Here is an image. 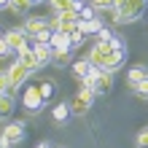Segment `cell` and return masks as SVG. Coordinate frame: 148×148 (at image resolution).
Instances as JSON below:
<instances>
[{
    "label": "cell",
    "instance_id": "4dcf8cb0",
    "mask_svg": "<svg viewBox=\"0 0 148 148\" xmlns=\"http://www.w3.org/2000/svg\"><path fill=\"white\" fill-rule=\"evenodd\" d=\"M30 3H40V0H30Z\"/></svg>",
    "mask_w": 148,
    "mask_h": 148
},
{
    "label": "cell",
    "instance_id": "9a60e30c",
    "mask_svg": "<svg viewBox=\"0 0 148 148\" xmlns=\"http://www.w3.org/2000/svg\"><path fill=\"white\" fill-rule=\"evenodd\" d=\"M67 116H70V105H65V102H59V105H54V110H51V119L57 121V124H65Z\"/></svg>",
    "mask_w": 148,
    "mask_h": 148
},
{
    "label": "cell",
    "instance_id": "6da1fadb",
    "mask_svg": "<svg viewBox=\"0 0 148 148\" xmlns=\"http://www.w3.org/2000/svg\"><path fill=\"white\" fill-rule=\"evenodd\" d=\"M145 8V0H116L113 3V22L116 24H129V22H137Z\"/></svg>",
    "mask_w": 148,
    "mask_h": 148
},
{
    "label": "cell",
    "instance_id": "603a6c76",
    "mask_svg": "<svg viewBox=\"0 0 148 148\" xmlns=\"http://www.w3.org/2000/svg\"><path fill=\"white\" fill-rule=\"evenodd\" d=\"M51 62H54V65H67V62H70V51H67V54H59V51H54Z\"/></svg>",
    "mask_w": 148,
    "mask_h": 148
},
{
    "label": "cell",
    "instance_id": "484cf974",
    "mask_svg": "<svg viewBox=\"0 0 148 148\" xmlns=\"http://www.w3.org/2000/svg\"><path fill=\"white\" fill-rule=\"evenodd\" d=\"M5 89H11V84H8V75L0 73V94H5Z\"/></svg>",
    "mask_w": 148,
    "mask_h": 148
},
{
    "label": "cell",
    "instance_id": "1f68e13d",
    "mask_svg": "<svg viewBox=\"0 0 148 148\" xmlns=\"http://www.w3.org/2000/svg\"><path fill=\"white\" fill-rule=\"evenodd\" d=\"M75 3H84V0H75Z\"/></svg>",
    "mask_w": 148,
    "mask_h": 148
},
{
    "label": "cell",
    "instance_id": "30bf717a",
    "mask_svg": "<svg viewBox=\"0 0 148 148\" xmlns=\"http://www.w3.org/2000/svg\"><path fill=\"white\" fill-rule=\"evenodd\" d=\"M32 51H35V59H38V65L40 67H46L49 62H51V57H54V51H51V46L49 43H32Z\"/></svg>",
    "mask_w": 148,
    "mask_h": 148
},
{
    "label": "cell",
    "instance_id": "83f0119b",
    "mask_svg": "<svg viewBox=\"0 0 148 148\" xmlns=\"http://www.w3.org/2000/svg\"><path fill=\"white\" fill-rule=\"evenodd\" d=\"M110 38H113V35H110V30H105V27H102V30H100V35H97V40H102V43H108Z\"/></svg>",
    "mask_w": 148,
    "mask_h": 148
},
{
    "label": "cell",
    "instance_id": "7a4b0ae2",
    "mask_svg": "<svg viewBox=\"0 0 148 148\" xmlns=\"http://www.w3.org/2000/svg\"><path fill=\"white\" fill-rule=\"evenodd\" d=\"M84 86H89L94 94H108L110 86H113V73L108 70H100V67H92V73L81 81Z\"/></svg>",
    "mask_w": 148,
    "mask_h": 148
},
{
    "label": "cell",
    "instance_id": "e0dca14e",
    "mask_svg": "<svg viewBox=\"0 0 148 148\" xmlns=\"http://www.w3.org/2000/svg\"><path fill=\"white\" fill-rule=\"evenodd\" d=\"M30 0H11V3H8V8H11V11L16 14V16H19V14H27L30 11Z\"/></svg>",
    "mask_w": 148,
    "mask_h": 148
},
{
    "label": "cell",
    "instance_id": "4fadbf2b",
    "mask_svg": "<svg viewBox=\"0 0 148 148\" xmlns=\"http://www.w3.org/2000/svg\"><path fill=\"white\" fill-rule=\"evenodd\" d=\"M78 30H81L84 35H100V30H102V22H100V19H89V22H78Z\"/></svg>",
    "mask_w": 148,
    "mask_h": 148
},
{
    "label": "cell",
    "instance_id": "f546056e",
    "mask_svg": "<svg viewBox=\"0 0 148 148\" xmlns=\"http://www.w3.org/2000/svg\"><path fill=\"white\" fill-rule=\"evenodd\" d=\"M35 148H51V145H49V143H38Z\"/></svg>",
    "mask_w": 148,
    "mask_h": 148
},
{
    "label": "cell",
    "instance_id": "277c9868",
    "mask_svg": "<svg viewBox=\"0 0 148 148\" xmlns=\"http://www.w3.org/2000/svg\"><path fill=\"white\" fill-rule=\"evenodd\" d=\"M8 84H11V89H19V86L27 81V75H30V70L27 67H24L19 59H16V62H11V67H8Z\"/></svg>",
    "mask_w": 148,
    "mask_h": 148
},
{
    "label": "cell",
    "instance_id": "52a82bcc",
    "mask_svg": "<svg viewBox=\"0 0 148 148\" xmlns=\"http://www.w3.org/2000/svg\"><path fill=\"white\" fill-rule=\"evenodd\" d=\"M124 59H127V51H108L105 59H102V65H100V70H108V73H116L121 65H124Z\"/></svg>",
    "mask_w": 148,
    "mask_h": 148
},
{
    "label": "cell",
    "instance_id": "5bb4252c",
    "mask_svg": "<svg viewBox=\"0 0 148 148\" xmlns=\"http://www.w3.org/2000/svg\"><path fill=\"white\" fill-rule=\"evenodd\" d=\"M145 78H148V70H145L143 65H137V67H132V70L127 73V84H129V86H135V84L145 81Z\"/></svg>",
    "mask_w": 148,
    "mask_h": 148
},
{
    "label": "cell",
    "instance_id": "5b68a950",
    "mask_svg": "<svg viewBox=\"0 0 148 148\" xmlns=\"http://www.w3.org/2000/svg\"><path fill=\"white\" fill-rule=\"evenodd\" d=\"M46 27H49V19H43V16H27L24 24H22V32L30 35V38H38Z\"/></svg>",
    "mask_w": 148,
    "mask_h": 148
},
{
    "label": "cell",
    "instance_id": "d6986e66",
    "mask_svg": "<svg viewBox=\"0 0 148 148\" xmlns=\"http://www.w3.org/2000/svg\"><path fill=\"white\" fill-rule=\"evenodd\" d=\"M38 89H40V97H43V102L54 97V84H51V81H43V84L38 86Z\"/></svg>",
    "mask_w": 148,
    "mask_h": 148
},
{
    "label": "cell",
    "instance_id": "8fae6325",
    "mask_svg": "<svg viewBox=\"0 0 148 148\" xmlns=\"http://www.w3.org/2000/svg\"><path fill=\"white\" fill-rule=\"evenodd\" d=\"M19 62L27 67L30 73H35V70H40V65H38V59H35V51L32 49H24V51H19Z\"/></svg>",
    "mask_w": 148,
    "mask_h": 148
},
{
    "label": "cell",
    "instance_id": "d4e9b609",
    "mask_svg": "<svg viewBox=\"0 0 148 148\" xmlns=\"http://www.w3.org/2000/svg\"><path fill=\"white\" fill-rule=\"evenodd\" d=\"M8 54H11V46H8L5 38H0V57H8Z\"/></svg>",
    "mask_w": 148,
    "mask_h": 148
},
{
    "label": "cell",
    "instance_id": "cb8c5ba5",
    "mask_svg": "<svg viewBox=\"0 0 148 148\" xmlns=\"http://www.w3.org/2000/svg\"><path fill=\"white\" fill-rule=\"evenodd\" d=\"M89 19H94V8H92V5H84V11H81V22H89Z\"/></svg>",
    "mask_w": 148,
    "mask_h": 148
},
{
    "label": "cell",
    "instance_id": "4316f807",
    "mask_svg": "<svg viewBox=\"0 0 148 148\" xmlns=\"http://www.w3.org/2000/svg\"><path fill=\"white\" fill-rule=\"evenodd\" d=\"M35 40H38V43H49V40H51V30L46 27V30H43V32H40V35H38Z\"/></svg>",
    "mask_w": 148,
    "mask_h": 148
},
{
    "label": "cell",
    "instance_id": "7c38bea8",
    "mask_svg": "<svg viewBox=\"0 0 148 148\" xmlns=\"http://www.w3.org/2000/svg\"><path fill=\"white\" fill-rule=\"evenodd\" d=\"M92 67L94 65L89 62V57H86V59H75V62H73V75L78 78V81H84V78L92 73Z\"/></svg>",
    "mask_w": 148,
    "mask_h": 148
},
{
    "label": "cell",
    "instance_id": "7402d4cb",
    "mask_svg": "<svg viewBox=\"0 0 148 148\" xmlns=\"http://www.w3.org/2000/svg\"><path fill=\"white\" fill-rule=\"evenodd\" d=\"M81 43H84V32H81V30L75 27V30L70 32V46H73V49H78Z\"/></svg>",
    "mask_w": 148,
    "mask_h": 148
},
{
    "label": "cell",
    "instance_id": "f1b7e54d",
    "mask_svg": "<svg viewBox=\"0 0 148 148\" xmlns=\"http://www.w3.org/2000/svg\"><path fill=\"white\" fill-rule=\"evenodd\" d=\"M8 3H11V0H0V8H8Z\"/></svg>",
    "mask_w": 148,
    "mask_h": 148
},
{
    "label": "cell",
    "instance_id": "9c48e42d",
    "mask_svg": "<svg viewBox=\"0 0 148 148\" xmlns=\"http://www.w3.org/2000/svg\"><path fill=\"white\" fill-rule=\"evenodd\" d=\"M51 51H59V54H67L73 46H70V35H65V32H51V40H49Z\"/></svg>",
    "mask_w": 148,
    "mask_h": 148
},
{
    "label": "cell",
    "instance_id": "8992f818",
    "mask_svg": "<svg viewBox=\"0 0 148 148\" xmlns=\"http://www.w3.org/2000/svg\"><path fill=\"white\" fill-rule=\"evenodd\" d=\"M22 105L27 108V110H40L43 108V97H40V89L38 86H27V89H24V94H22Z\"/></svg>",
    "mask_w": 148,
    "mask_h": 148
},
{
    "label": "cell",
    "instance_id": "ac0fdd59",
    "mask_svg": "<svg viewBox=\"0 0 148 148\" xmlns=\"http://www.w3.org/2000/svg\"><path fill=\"white\" fill-rule=\"evenodd\" d=\"M129 89H132L140 100H148V78H145V81H140V84H135V86H129Z\"/></svg>",
    "mask_w": 148,
    "mask_h": 148
},
{
    "label": "cell",
    "instance_id": "d6a6232c",
    "mask_svg": "<svg viewBox=\"0 0 148 148\" xmlns=\"http://www.w3.org/2000/svg\"><path fill=\"white\" fill-rule=\"evenodd\" d=\"M0 148H3V145H0Z\"/></svg>",
    "mask_w": 148,
    "mask_h": 148
},
{
    "label": "cell",
    "instance_id": "ba28073f",
    "mask_svg": "<svg viewBox=\"0 0 148 148\" xmlns=\"http://www.w3.org/2000/svg\"><path fill=\"white\" fill-rule=\"evenodd\" d=\"M5 40H8V46H11V51H24V49H30L27 46V35H24L22 30H8L5 32Z\"/></svg>",
    "mask_w": 148,
    "mask_h": 148
},
{
    "label": "cell",
    "instance_id": "3957f363",
    "mask_svg": "<svg viewBox=\"0 0 148 148\" xmlns=\"http://www.w3.org/2000/svg\"><path fill=\"white\" fill-rule=\"evenodd\" d=\"M24 140V121H11L8 127H3L0 132V145L3 148H14Z\"/></svg>",
    "mask_w": 148,
    "mask_h": 148
},
{
    "label": "cell",
    "instance_id": "44dd1931",
    "mask_svg": "<svg viewBox=\"0 0 148 148\" xmlns=\"http://www.w3.org/2000/svg\"><path fill=\"white\" fill-rule=\"evenodd\" d=\"M135 145H137V148H148V127L137 132V137H135Z\"/></svg>",
    "mask_w": 148,
    "mask_h": 148
},
{
    "label": "cell",
    "instance_id": "ffe728a7",
    "mask_svg": "<svg viewBox=\"0 0 148 148\" xmlns=\"http://www.w3.org/2000/svg\"><path fill=\"white\" fill-rule=\"evenodd\" d=\"M89 3H92L94 11H105V8H113V3H116V0H89Z\"/></svg>",
    "mask_w": 148,
    "mask_h": 148
},
{
    "label": "cell",
    "instance_id": "2e32d148",
    "mask_svg": "<svg viewBox=\"0 0 148 148\" xmlns=\"http://www.w3.org/2000/svg\"><path fill=\"white\" fill-rule=\"evenodd\" d=\"M14 113V97L11 94H0V119H8Z\"/></svg>",
    "mask_w": 148,
    "mask_h": 148
}]
</instances>
